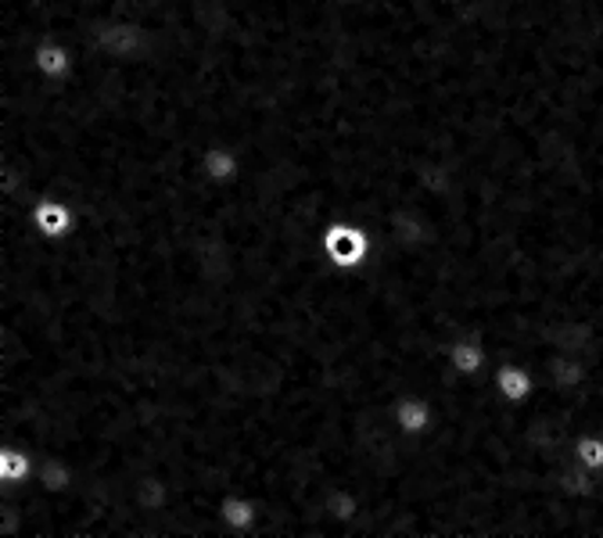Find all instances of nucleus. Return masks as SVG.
I'll use <instances>...</instances> for the list:
<instances>
[{"instance_id":"f257e3e1","label":"nucleus","mask_w":603,"mask_h":538,"mask_svg":"<svg viewBox=\"0 0 603 538\" xmlns=\"http://www.w3.org/2000/svg\"><path fill=\"white\" fill-rule=\"evenodd\" d=\"M320 252L334 270H363L370 263V255H373V237L360 223L334 219V223L323 226Z\"/></svg>"},{"instance_id":"f03ea898","label":"nucleus","mask_w":603,"mask_h":538,"mask_svg":"<svg viewBox=\"0 0 603 538\" xmlns=\"http://www.w3.org/2000/svg\"><path fill=\"white\" fill-rule=\"evenodd\" d=\"M0 61H29V69L43 79H69L76 69V47L65 40H40L26 58H0Z\"/></svg>"},{"instance_id":"7ed1b4c3","label":"nucleus","mask_w":603,"mask_h":538,"mask_svg":"<svg viewBox=\"0 0 603 538\" xmlns=\"http://www.w3.org/2000/svg\"><path fill=\"white\" fill-rule=\"evenodd\" d=\"M392 420L402 438H410V442H420L424 434L435 431L438 423V410L435 402L428 395H417V391H410V395H402L396 405H392Z\"/></svg>"},{"instance_id":"20e7f679","label":"nucleus","mask_w":603,"mask_h":538,"mask_svg":"<svg viewBox=\"0 0 603 538\" xmlns=\"http://www.w3.org/2000/svg\"><path fill=\"white\" fill-rule=\"evenodd\" d=\"M29 226L47 241H61L76 231V208L65 198H40L29 208Z\"/></svg>"},{"instance_id":"39448f33","label":"nucleus","mask_w":603,"mask_h":538,"mask_svg":"<svg viewBox=\"0 0 603 538\" xmlns=\"http://www.w3.org/2000/svg\"><path fill=\"white\" fill-rule=\"evenodd\" d=\"M493 391L499 399L521 405L539 391V381H535V370L528 363H496L493 366Z\"/></svg>"},{"instance_id":"423d86ee","label":"nucleus","mask_w":603,"mask_h":538,"mask_svg":"<svg viewBox=\"0 0 603 538\" xmlns=\"http://www.w3.org/2000/svg\"><path fill=\"white\" fill-rule=\"evenodd\" d=\"M220 520L231 535H255L259 520H263V507L249 492H226L220 499Z\"/></svg>"},{"instance_id":"0eeeda50","label":"nucleus","mask_w":603,"mask_h":538,"mask_svg":"<svg viewBox=\"0 0 603 538\" xmlns=\"http://www.w3.org/2000/svg\"><path fill=\"white\" fill-rule=\"evenodd\" d=\"M198 173L216 187L234 184L241 176V155L234 148H226V144H208V148L198 155Z\"/></svg>"},{"instance_id":"6e6552de","label":"nucleus","mask_w":603,"mask_h":538,"mask_svg":"<svg viewBox=\"0 0 603 538\" xmlns=\"http://www.w3.org/2000/svg\"><path fill=\"white\" fill-rule=\"evenodd\" d=\"M37 470L32 452L22 446H0V485H26Z\"/></svg>"},{"instance_id":"1a4fd4ad","label":"nucleus","mask_w":603,"mask_h":538,"mask_svg":"<svg viewBox=\"0 0 603 538\" xmlns=\"http://www.w3.org/2000/svg\"><path fill=\"white\" fill-rule=\"evenodd\" d=\"M572 456L582 470L590 475H603V434L600 431H582L572 442Z\"/></svg>"}]
</instances>
